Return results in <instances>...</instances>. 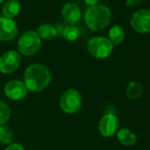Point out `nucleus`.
Masks as SVG:
<instances>
[{
	"instance_id": "20",
	"label": "nucleus",
	"mask_w": 150,
	"mask_h": 150,
	"mask_svg": "<svg viewBox=\"0 0 150 150\" xmlns=\"http://www.w3.org/2000/svg\"><path fill=\"white\" fill-rule=\"evenodd\" d=\"M6 150H25L24 146L19 143H13V144H10Z\"/></svg>"
},
{
	"instance_id": "10",
	"label": "nucleus",
	"mask_w": 150,
	"mask_h": 150,
	"mask_svg": "<svg viewBox=\"0 0 150 150\" xmlns=\"http://www.w3.org/2000/svg\"><path fill=\"white\" fill-rule=\"evenodd\" d=\"M19 33L16 22L5 17L0 18V42L13 40Z\"/></svg>"
},
{
	"instance_id": "13",
	"label": "nucleus",
	"mask_w": 150,
	"mask_h": 150,
	"mask_svg": "<svg viewBox=\"0 0 150 150\" xmlns=\"http://www.w3.org/2000/svg\"><path fill=\"white\" fill-rule=\"evenodd\" d=\"M21 9V6L19 1H17V0H9V1H7L3 6L2 8L3 17L13 20V18H15L16 16L19 15Z\"/></svg>"
},
{
	"instance_id": "7",
	"label": "nucleus",
	"mask_w": 150,
	"mask_h": 150,
	"mask_svg": "<svg viewBox=\"0 0 150 150\" xmlns=\"http://www.w3.org/2000/svg\"><path fill=\"white\" fill-rule=\"evenodd\" d=\"M21 57L19 52L9 50L0 57V71L4 74H10L15 71L21 64Z\"/></svg>"
},
{
	"instance_id": "11",
	"label": "nucleus",
	"mask_w": 150,
	"mask_h": 150,
	"mask_svg": "<svg viewBox=\"0 0 150 150\" xmlns=\"http://www.w3.org/2000/svg\"><path fill=\"white\" fill-rule=\"evenodd\" d=\"M61 13L64 20L71 25L77 23L81 20V8L79 7L78 5L74 3L65 4L62 8Z\"/></svg>"
},
{
	"instance_id": "1",
	"label": "nucleus",
	"mask_w": 150,
	"mask_h": 150,
	"mask_svg": "<svg viewBox=\"0 0 150 150\" xmlns=\"http://www.w3.org/2000/svg\"><path fill=\"white\" fill-rule=\"evenodd\" d=\"M23 79V83L28 91L38 93L49 86L51 81V74L45 65L33 64L25 70Z\"/></svg>"
},
{
	"instance_id": "14",
	"label": "nucleus",
	"mask_w": 150,
	"mask_h": 150,
	"mask_svg": "<svg viewBox=\"0 0 150 150\" xmlns=\"http://www.w3.org/2000/svg\"><path fill=\"white\" fill-rule=\"evenodd\" d=\"M36 33L38 36L43 40L50 41L57 36V29L50 24H42L38 27Z\"/></svg>"
},
{
	"instance_id": "19",
	"label": "nucleus",
	"mask_w": 150,
	"mask_h": 150,
	"mask_svg": "<svg viewBox=\"0 0 150 150\" xmlns=\"http://www.w3.org/2000/svg\"><path fill=\"white\" fill-rule=\"evenodd\" d=\"M10 116L11 110L9 105L3 100H0V125H5L9 120Z\"/></svg>"
},
{
	"instance_id": "12",
	"label": "nucleus",
	"mask_w": 150,
	"mask_h": 150,
	"mask_svg": "<svg viewBox=\"0 0 150 150\" xmlns=\"http://www.w3.org/2000/svg\"><path fill=\"white\" fill-rule=\"evenodd\" d=\"M117 137L118 141L125 146H134L137 142L136 134L127 128L119 129L117 132Z\"/></svg>"
},
{
	"instance_id": "16",
	"label": "nucleus",
	"mask_w": 150,
	"mask_h": 150,
	"mask_svg": "<svg viewBox=\"0 0 150 150\" xmlns=\"http://www.w3.org/2000/svg\"><path fill=\"white\" fill-rule=\"evenodd\" d=\"M144 91V88L141 83L138 81H131L126 88V96L131 100H135L139 98Z\"/></svg>"
},
{
	"instance_id": "2",
	"label": "nucleus",
	"mask_w": 150,
	"mask_h": 150,
	"mask_svg": "<svg viewBox=\"0 0 150 150\" xmlns=\"http://www.w3.org/2000/svg\"><path fill=\"white\" fill-rule=\"evenodd\" d=\"M84 20L86 25L91 30H103L110 24L111 21V13L107 6L97 5L89 7L86 11Z\"/></svg>"
},
{
	"instance_id": "22",
	"label": "nucleus",
	"mask_w": 150,
	"mask_h": 150,
	"mask_svg": "<svg viewBox=\"0 0 150 150\" xmlns=\"http://www.w3.org/2000/svg\"><path fill=\"white\" fill-rule=\"evenodd\" d=\"M84 1H85V3H86L88 6H89L90 7H92V6H97V4H98V2H99V0H84Z\"/></svg>"
},
{
	"instance_id": "15",
	"label": "nucleus",
	"mask_w": 150,
	"mask_h": 150,
	"mask_svg": "<svg viewBox=\"0 0 150 150\" xmlns=\"http://www.w3.org/2000/svg\"><path fill=\"white\" fill-rule=\"evenodd\" d=\"M125 36V30L123 29V28L121 26L116 25L110 29L108 39L110 41V42L114 46V45L120 44L124 41Z\"/></svg>"
},
{
	"instance_id": "6",
	"label": "nucleus",
	"mask_w": 150,
	"mask_h": 150,
	"mask_svg": "<svg viewBox=\"0 0 150 150\" xmlns=\"http://www.w3.org/2000/svg\"><path fill=\"white\" fill-rule=\"evenodd\" d=\"M130 23L132 28L139 34L150 33V10L140 9L135 12Z\"/></svg>"
},
{
	"instance_id": "4",
	"label": "nucleus",
	"mask_w": 150,
	"mask_h": 150,
	"mask_svg": "<svg viewBox=\"0 0 150 150\" xmlns=\"http://www.w3.org/2000/svg\"><path fill=\"white\" fill-rule=\"evenodd\" d=\"M42 40L33 30L26 31L18 41V50L24 56H33L41 49Z\"/></svg>"
},
{
	"instance_id": "21",
	"label": "nucleus",
	"mask_w": 150,
	"mask_h": 150,
	"mask_svg": "<svg viewBox=\"0 0 150 150\" xmlns=\"http://www.w3.org/2000/svg\"><path fill=\"white\" fill-rule=\"evenodd\" d=\"M140 4V0H126L127 6H137Z\"/></svg>"
},
{
	"instance_id": "17",
	"label": "nucleus",
	"mask_w": 150,
	"mask_h": 150,
	"mask_svg": "<svg viewBox=\"0 0 150 150\" xmlns=\"http://www.w3.org/2000/svg\"><path fill=\"white\" fill-rule=\"evenodd\" d=\"M13 139V132L7 125H0V143L4 145L10 144Z\"/></svg>"
},
{
	"instance_id": "8",
	"label": "nucleus",
	"mask_w": 150,
	"mask_h": 150,
	"mask_svg": "<svg viewBox=\"0 0 150 150\" xmlns=\"http://www.w3.org/2000/svg\"><path fill=\"white\" fill-rule=\"evenodd\" d=\"M119 128V119L112 113L105 114L100 120L98 129L103 137L110 138L117 132Z\"/></svg>"
},
{
	"instance_id": "5",
	"label": "nucleus",
	"mask_w": 150,
	"mask_h": 150,
	"mask_svg": "<svg viewBox=\"0 0 150 150\" xmlns=\"http://www.w3.org/2000/svg\"><path fill=\"white\" fill-rule=\"evenodd\" d=\"M59 105L64 112L67 114H74L78 112L81 108L82 96L76 89H67L63 93L59 101Z\"/></svg>"
},
{
	"instance_id": "23",
	"label": "nucleus",
	"mask_w": 150,
	"mask_h": 150,
	"mask_svg": "<svg viewBox=\"0 0 150 150\" xmlns=\"http://www.w3.org/2000/svg\"><path fill=\"white\" fill-rule=\"evenodd\" d=\"M3 1H4V0H0V4H1V3H3Z\"/></svg>"
},
{
	"instance_id": "3",
	"label": "nucleus",
	"mask_w": 150,
	"mask_h": 150,
	"mask_svg": "<svg viewBox=\"0 0 150 150\" xmlns=\"http://www.w3.org/2000/svg\"><path fill=\"white\" fill-rule=\"evenodd\" d=\"M113 44L104 36H96L88 40L87 49L88 52L96 58L103 59L110 57L113 51Z\"/></svg>"
},
{
	"instance_id": "9",
	"label": "nucleus",
	"mask_w": 150,
	"mask_h": 150,
	"mask_svg": "<svg viewBox=\"0 0 150 150\" xmlns=\"http://www.w3.org/2000/svg\"><path fill=\"white\" fill-rule=\"evenodd\" d=\"M4 92L6 97L13 101H20L25 98L28 95V90L27 89L23 81L19 80H14L8 81L5 88Z\"/></svg>"
},
{
	"instance_id": "18",
	"label": "nucleus",
	"mask_w": 150,
	"mask_h": 150,
	"mask_svg": "<svg viewBox=\"0 0 150 150\" xmlns=\"http://www.w3.org/2000/svg\"><path fill=\"white\" fill-rule=\"evenodd\" d=\"M63 37L70 42L75 41L80 35V31L79 29L74 27V26H68L66 28H64V29L63 30Z\"/></svg>"
}]
</instances>
